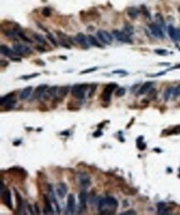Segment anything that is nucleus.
I'll use <instances>...</instances> for the list:
<instances>
[{
	"label": "nucleus",
	"instance_id": "nucleus-1",
	"mask_svg": "<svg viewBox=\"0 0 180 215\" xmlns=\"http://www.w3.org/2000/svg\"><path fill=\"white\" fill-rule=\"evenodd\" d=\"M118 208V201L112 196H107L106 198L100 200L98 204V210L100 214H113Z\"/></svg>",
	"mask_w": 180,
	"mask_h": 215
},
{
	"label": "nucleus",
	"instance_id": "nucleus-2",
	"mask_svg": "<svg viewBox=\"0 0 180 215\" xmlns=\"http://www.w3.org/2000/svg\"><path fill=\"white\" fill-rule=\"evenodd\" d=\"M88 88V85H75L71 88V93L74 98L77 99H83L85 98V92Z\"/></svg>",
	"mask_w": 180,
	"mask_h": 215
},
{
	"label": "nucleus",
	"instance_id": "nucleus-3",
	"mask_svg": "<svg viewBox=\"0 0 180 215\" xmlns=\"http://www.w3.org/2000/svg\"><path fill=\"white\" fill-rule=\"evenodd\" d=\"M118 87V85L115 84V83H111V84H108L105 88L102 91V94L100 95L101 99L103 100L104 102H110L111 98V94L113 91L115 90V88Z\"/></svg>",
	"mask_w": 180,
	"mask_h": 215
},
{
	"label": "nucleus",
	"instance_id": "nucleus-4",
	"mask_svg": "<svg viewBox=\"0 0 180 215\" xmlns=\"http://www.w3.org/2000/svg\"><path fill=\"white\" fill-rule=\"evenodd\" d=\"M13 50L16 53L21 56H28L32 53V50L30 47L26 45H23L20 43H14L13 44Z\"/></svg>",
	"mask_w": 180,
	"mask_h": 215
},
{
	"label": "nucleus",
	"instance_id": "nucleus-5",
	"mask_svg": "<svg viewBox=\"0 0 180 215\" xmlns=\"http://www.w3.org/2000/svg\"><path fill=\"white\" fill-rule=\"evenodd\" d=\"M77 179H78V181H79V183H80V186L83 187V188H88L89 186L91 185V177L89 176V175H87L86 173H78V174H77Z\"/></svg>",
	"mask_w": 180,
	"mask_h": 215
},
{
	"label": "nucleus",
	"instance_id": "nucleus-6",
	"mask_svg": "<svg viewBox=\"0 0 180 215\" xmlns=\"http://www.w3.org/2000/svg\"><path fill=\"white\" fill-rule=\"evenodd\" d=\"M97 37L102 42L107 44V45H110L113 41L112 36L108 31H104V30H99L97 31Z\"/></svg>",
	"mask_w": 180,
	"mask_h": 215
},
{
	"label": "nucleus",
	"instance_id": "nucleus-7",
	"mask_svg": "<svg viewBox=\"0 0 180 215\" xmlns=\"http://www.w3.org/2000/svg\"><path fill=\"white\" fill-rule=\"evenodd\" d=\"M112 33H113V36H114L119 42H121L124 43H132V41L130 40V37L127 34H125L124 31L114 30V31H112Z\"/></svg>",
	"mask_w": 180,
	"mask_h": 215
},
{
	"label": "nucleus",
	"instance_id": "nucleus-8",
	"mask_svg": "<svg viewBox=\"0 0 180 215\" xmlns=\"http://www.w3.org/2000/svg\"><path fill=\"white\" fill-rule=\"evenodd\" d=\"M150 29L152 34L156 37L158 38H164L165 37V34L162 31V28L160 26H159L157 23H152L150 24Z\"/></svg>",
	"mask_w": 180,
	"mask_h": 215
},
{
	"label": "nucleus",
	"instance_id": "nucleus-9",
	"mask_svg": "<svg viewBox=\"0 0 180 215\" xmlns=\"http://www.w3.org/2000/svg\"><path fill=\"white\" fill-rule=\"evenodd\" d=\"M2 195V199L4 201V204L10 209H13V204H12V196H11V191L9 189H5L4 192L1 195Z\"/></svg>",
	"mask_w": 180,
	"mask_h": 215
},
{
	"label": "nucleus",
	"instance_id": "nucleus-10",
	"mask_svg": "<svg viewBox=\"0 0 180 215\" xmlns=\"http://www.w3.org/2000/svg\"><path fill=\"white\" fill-rule=\"evenodd\" d=\"M58 86H52L51 88H47L46 89V91L43 94V95H42V99L45 100H49L52 98L55 97L56 94H58Z\"/></svg>",
	"mask_w": 180,
	"mask_h": 215
},
{
	"label": "nucleus",
	"instance_id": "nucleus-11",
	"mask_svg": "<svg viewBox=\"0 0 180 215\" xmlns=\"http://www.w3.org/2000/svg\"><path fill=\"white\" fill-rule=\"evenodd\" d=\"M43 200L45 203V208L43 209V213L45 214H53V208L52 207V201L47 195H43Z\"/></svg>",
	"mask_w": 180,
	"mask_h": 215
},
{
	"label": "nucleus",
	"instance_id": "nucleus-12",
	"mask_svg": "<svg viewBox=\"0 0 180 215\" xmlns=\"http://www.w3.org/2000/svg\"><path fill=\"white\" fill-rule=\"evenodd\" d=\"M75 40L77 43H79L80 46L85 48H88V37H86L83 33H78L75 37Z\"/></svg>",
	"mask_w": 180,
	"mask_h": 215
},
{
	"label": "nucleus",
	"instance_id": "nucleus-13",
	"mask_svg": "<svg viewBox=\"0 0 180 215\" xmlns=\"http://www.w3.org/2000/svg\"><path fill=\"white\" fill-rule=\"evenodd\" d=\"M67 208L71 213H74L75 210H76V208H77V205H76V197L73 194H70L68 195V197H67Z\"/></svg>",
	"mask_w": 180,
	"mask_h": 215
},
{
	"label": "nucleus",
	"instance_id": "nucleus-14",
	"mask_svg": "<svg viewBox=\"0 0 180 215\" xmlns=\"http://www.w3.org/2000/svg\"><path fill=\"white\" fill-rule=\"evenodd\" d=\"M67 186L66 185V184L64 183H59V184L57 185V194L61 198V199H63L66 194H67Z\"/></svg>",
	"mask_w": 180,
	"mask_h": 215
},
{
	"label": "nucleus",
	"instance_id": "nucleus-15",
	"mask_svg": "<svg viewBox=\"0 0 180 215\" xmlns=\"http://www.w3.org/2000/svg\"><path fill=\"white\" fill-rule=\"evenodd\" d=\"M0 50H1L2 55H4L5 56H8V57L11 58V59L17 56V53L14 52V51H13L11 49H9L8 46H5V45H1V46H0Z\"/></svg>",
	"mask_w": 180,
	"mask_h": 215
},
{
	"label": "nucleus",
	"instance_id": "nucleus-16",
	"mask_svg": "<svg viewBox=\"0 0 180 215\" xmlns=\"http://www.w3.org/2000/svg\"><path fill=\"white\" fill-rule=\"evenodd\" d=\"M48 88L46 85H42L38 86V88H36L33 93V98L35 99H40L41 97H42L44 92L46 91V88Z\"/></svg>",
	"mask_w": 180,
	"mask_h": 215
},
{
	"label": "nucleus",
	"instance_id": "nucleus-17",
	"mask_svg": "<svg viewBox=\"0 0 180 215\" xmlns=\"http://www.w3.org/2000/svg\"><path fill=\"white\" fill-rule=\"evenodd\" d=\"M48 197L50 198L51 201H52V203H53L55 204V206H56V208H57V211L58 213H60L61 211V208H60V206H59V204H58V202L57 201V199H56V196L54 195L53 193V190H52V186H48Z\"/></svg>",
	"mask_w": 180,
	"mask_h": 215
},
{
	"label": "nucleus",
	"instance_id": "nucleus-18",
	"mask_svg": "<svg viewBox=\"0 0 180 215\" xmlns=\"http://www.w3.org/2000/svg\"><path fill=\"white\" fill-rule=\"evenodd\" d=\"M153 82L152 81H146L145 83H144L143 85H141L140 88L139 89V95H142V94H145L146 93L148 92L150 90V88H152V85H153Z\"/></svg>",
	"mask_w": 180,
	"mask_h": 215
},
{
	"label": "nucleus",
	"instance_id": "nucleus-19",
	"mask_svg": "<svg viewBox=\"0 0 180 215\" xmlns=\"http://www.w3.org/2000/svg\"><path fill=\"white\" fill-rule=\"evenodd\" d=\"M157 208L158 214H169L170 209L167 207L166 204L164 203V202H159V203L157 204Z\"/></svg>",
	"mask_w": 180,
	"mask_h": 215
},
{
	"label": "nucleus",
	"instance_id": "nucleus-20",
	"mask_svg": "<svg viewBox=\"0 0 180 215\" xmlns=\"http://www.w3.org/2000/svg\"><path fill=\"white\" fill-rule=\"evenodd\" d=\"M127 14L131 19H136L139 14V11L135 7H130L127 9Z\"/></svg>",
	"mask_w": 180,
	"mask_h": 215
},
{
	"label": "nucleus",
	"instance_id": "nucleus-21",
	"mask_svg": "<svg viewBox=\"0 0 180 215\" xmlns=\"http://www.w3.org/2000/svg\"><path fill=\"white\" fill-rule=\"evenodd\" d=\"M70 91V87L68 85H66V86H61V87H59L58 88V95L60 99H62V98H65L67 94L69 93Z\"/></svg>",
	"mask_w": 180,
	"mask_h": 215
},
{
	"label": "nucleus",
	"instance_id": "nucleus-22",
	"mask_svg": "<svg viewBox=\"0 0 180 215\" xmlns=\"http://www.w3.org/2000/svg\"><path fill=\"white\" fill-rule=\"evenodd\" d=\"M78 199H79V202H80V204L81 207L86 208V201H87V199H88V196H87V193L82 190L80 191L79 195H78Z\"/></svg>",
	"mask_w": 180,
	"mask_h": 215
},
{
	"label": "nucleus",
	"instance_id": "nucleus-23",
	"mask_svg": "<svg viewBox=\"0 0 180 215\" xmlns=\"http://www.w3.org/2000/svg\"><path fill=\"white\" fill-rule=\"evenodd\" d=\"M32 90V86H27L26 88H23V91L21 93V94H20V99H27L28 96L31 94Z\"/></svg>",
	"mask_w": 180,
	"mask_h": 215
},
{
	"label": "nucleus",
	"instance_id": "nucleus-24",
	"mask_svg": "<svg viewBox=\"0 0 180 215\" xmlns=\"http://www.w3.org/2000/svg\"><path fill=\"white\" fill-rule=\"evenodd\" d=\"M168 32H169L170 38L172 39L173 42L177 41V29L173 27V25H169L168 27Z\"/></svg>",
	"mask_w": 180,
	"mask_h": 215
},
{
	"label": "nucleus",
	"instance_id": "nucleus-25",
	"mask_svg": "<svg viewBox=\"0 0 180 215\" xmlns=\"http://www.w3.org/2000/svg\"><path fill=\"white\" fill-rule=\"evenodd\" d=\"M88 41L89 43H90L91 46H96V47H99V48H102V47H103L102 45L98 42V40H97L94 36H92V35H89L88 36Z\"/></svg>",
	"mask_w": 180,
	"mask_h": 215
},
{
	"label": "nucleus",
	"instance_id": "nucleus-26",
	"mask_svg": "<svg viewBox=\"0 0 180 215\" xmlns=\"http://www.w3.org/2000/svg\"><path fill=\"white\" fill-rule=\"evenodd\" d=\"M14 192H15V196H16V201H17V206H18V210H21L23 207V200L22 199V197L20 195V194L17 190H16L15 189H14Z\"/></svg>",
	"mask_w": 180,
	"mask_h": 215
},
{
	"label": "nucleus",
	"instance_id": "nucleus-27",
	"mask_svg": "<svg viewBox=\"0 0 180 215\" xmlns=\"http://www.w3.org/2000/svg\"><path fill=\"white\" fill-rule=\"evenodd\" d=\"M14 97V93H10V94H6L5 96L2 97L1 98V99H0V104L3 106L4 104H6L8 103V101L10 99H12Z\"/></svg>",
	"mask_w": 180,
	"mask_h": 215
},
{
	"label": "nucleus",
	"instance_id": "nucleus-28",
	"mask_svg": "<svg viewBox=\"0 0 180 215\" xmlns=\"http://www.w3.org/2000/svg\"><path fill=\"white\" fill-rule=\"evenodd\" d=\"M33 37H34V40H36V42H38L42 44V45L47 46V42H46V39L44 38L42 35L38 34V33H34V34H33Z\"/></svg>",
	"mask_w": 180,
	"mask_h": 215
},
{
	"label": "nucleus",
	"instance_id": "nucleus-29",
	"mask_svg": "<svg viewBox=\"0 0 180 215\" xmlns=\"http://www.w3.org/2000/svg\"><path fill=\"white\" fill-rule=\"evenodd\" d=\"M16 104H17V99H15L14 98H13L12 99L9 100L8 103L6 104V106H5L6 110L10 111V110H12V109H13L14 107L16 106Z\"/></svg>",
	"mask_w": 180,
	"mask_h": 215
},
{
	"label": "nucleus",
	"instance_id": "nucleus-30",
	"mask_svg": "<svg viewBox=\"0 0 180 215\" xmlns=\"http://www.w3.org/2000/svg\"><path fill=\"white\" fill-rule=\"evenodd\" d=\"M124 32L128 35V36L133 35V33H134V27H133V26H131L130 24H129V23H126L124 26Z\"/></svg>",
	"mask_w": 180,
	"mask_h": 215
},
{
	"label": "nucleus",
	"instance_id": "nucleus-31",
	"mask_svg": "<svg viewBox=\"0 0 180 215\" xmlns=\"http://www.w3.org/2000/svg\"><path fill=\"white\" fill-rule=\"evenodd\" d=\"M173 89H174V88H173V87H169V88H167L165 89V93H164V99H165V101H168V100H169L170 96L173 94Z\"/></svg>",
	"mask_w": 180,
	"mask_h": 215
},
{
	"label": "nucleus",
	"instance_id": "nucleus-32",
	"mask_svg": "<svg viewBox=\"0 0 180 215\" xmlns=\"http://www.w3.org/2000/svg\"><path fill=\"white\" fill-rule=\"evenodd\" d=\"M155 18L157 20V24L161 27H165V23L164 21V18L162 17L160 13H156L155 15Z\"/></svg>",
	"mask_w": 180,
	"mask_h": 215
},
{
	"label": "nucleus",
	"instance_id": "nucleus-33",
	"mask_svg": "<svg viewBox=\"0 0 180 215\" xmlns=\"http://www.w3.org/2000/svg\"><path fill=\"white\" fill-rule=\"evenodd\" d=\"M4 34L6 35L8 38H11V39H14L16 37L18 36V35H17V30H11V29L5 31V33H4Z\"/></svg>",
	"mask_w": 180,
	"mask_h": 215
},
{
	"label": "nucleus",
	"instance_id": "nucleus-34",
	"mask_svg": "<svg viewBox=\"0 0 180 215\" xmlns=\"http://www.w3.org/2000/svg\"><path fill=\"white\" fill-rule=\"evenodd\" d=\"M17 35H18V37H19L20 38L23 39V41H25V42H27L29 43L32 42V41H31L30 39L28 38L27 36L24 34L23 31H20V30H17Z\"/></svg>",
	"mask_w": 180,
	"mask_h": 215
},
{
	"label": "nucleus",
	"instance_id": "nucleus-35",
	"mask_svg": "<svg viewBox=\"0 0 180 215\" xmlns=\"http://www.w3.org/2000/svg\"><path fill=\"white\" fill-rule=\"evenodd\" d=\"M46 38L50 41L51 43H52L54 46H56V47L58 46V42H57V40H56V39L54 38L52 35L50 34V33H46Z\"/></svg>",
	"mask_w": 180,
	"mask_h": 215
},
{
	"label": "nucleus",
	"instance_id": "nucleus-36",
	"mask_svg": "<svg viewBox=\"0 0 180 215\" xmlns=\"http://www.w3.org/2000/svg\"><path fill=\"white\" fill-rule=\"evenodd\" d=\"M40 75L39 73H33L31 74V75H23V76L20 77V79H23V80H30V79H32V78H36Z\"/></svg>",
	"mask_w": 180,
	"mask_h": 215
},
{
	"label": "nucleus",
	"instance_id": "nucleus-37",
	"mask_svg": "<svg viewBox=\"0 0 180 215\" xmlns=\"http://www.w3.org/2000/svg\"><path fill=\"white\" fill-rule=\"evenodd\" d=\"M125 94V88H119L115 91V96L116 97H122Z\"/></svg>",
	"mask_w": 180,
	"mask_h": 215
},
{
	"label": "nucleus",
	"instance_id": "nucleus-38",
	"mask_svg": "<svg viewBox=\"0 0 180 215\" xmlns=\"http://www.w3.org/2000/svg\"><path fill=\"white\" fill-rule=\"evenodd\" d=\"M142 137H139L138 140H137V141H138V148L140 151L145 150L146 148V144L142 142Z\"/></svg>",
	"mask_w": 180,
	"mask_h": 215
},
{
	"label": "nucleus",
	"instance_id": "nucleus-39",
	"mask_svg": "<svg viewBox=\"0 0 180 215\" xmlns=\"http://www.w3.org/2000/svg\"><path fill=\"white\" fill-rule=\"evenodd\" d=\"M42 15L44 16V17H46V18H48V17H50L51 16V13H52V11H51V9L49 8H43V10L42 12Z\"/></svg>",
	"mask_w": 180,
	"mask_h": 215
},
{
	"label": "nucleus",
	"instance_id": "nucleus-40",
	"mask_svg": "<svg viewBox=\"0 0 180 215\" xmlns=\"http://www.w3.org/2000/svg\"><path fill=\"white\" fill-rule=\"evenodd\" d=\"M154 52L159 56H167L169 53V51L165 49H156V50H154Z\"/></svg>",
	"mask_w": 180,
	"mask_h": 215
},
{
	"label": "nucleus",
	"instance_id": "nucleus-41",
	"mask_svg": "<svg viewBox=\"0 0 180 215\" xmlns=\"http://www.w3.org/2000/svg\"><path fill=\"white\" fill-rule=\"evenodd\" d=\"M97 67H92V68H89V69H84V70H82V71H80V75H83V74H89V73H92V72H94V71H96L97 70Z\"/></svg>",
	"mask_w": 180,
	"mask_h": 215
},
{
	"label": "nucleus",
	"instance_id": "nucleus-42",
	"mask_svg": "<svg viewBox=\"0 0 180 215\" xmlns=\"http://www.w3.org/2000/svg\"><path fill=\"white\" fill-rule=\"evenodd\" d=\"M173 97H178L180 95V85L177 86V88L173 89Z\"/></svg>",
	"mask_w": 180,
	"mask_h": 215
},
{
	"label": "nucleus",
	"instance_id": "nucleus-43",
	"mask_svg": "<svg viewBox=\"0 0 180 215\" xmlns=\"http://www.w3.org/2000/svg\"><path fill=\"white\" fill-rule=\"evenodd\" d=\"M180 133V125L173 127L172 131L170 132V134H179Z\"/></svg>",
	"mask_w": 180,
	"mask_h": 215
},
{
	"label": "nucleus",
	"instance_id": "nucleus-44",
	"mask_svg": "<svg viewBox=\"0 0 180 215\" xmlns=\"http://www.w3.org/2000/svg\"><path fill=\"white\" fill-rule=\"evenodd\" d=\"M96 85H93L91 86V91L89 93V97H92L94 95V94H95V91H96Z\"/></svg>",
	"mask_w": 180,
	"mask_h": 215
},
{
	"label": "nucleus",
	"instance_id": "nucleus-45",
	"mask_svg": "<svg viewBox=\"0 0 180 215\" xmlns=\"http://www.w3.org/2000/svg\"><path fill=\"white\" fill-rule=\"evenodd\" d=\"M121 215H135L136 214V212L133 210V209H130V210H128V211L124 212V213H121L120 214Z\"/></svg>",
	"mask_w": 180,
	"mask_h": 215
},
{
	"label": "nucleus",
	"instance_id": "nucleus-46",
	"mask_svg": "<svg viewBox=\"0 0 180 215\" xmlns=\"http://www.w3.org/2000/svg\"><path fill=\"white\" fill-rule=\"evenodd\" d=\"M141 10L142 12H144V15L146 16V17H148V18H150V14L149 11L147 10V8H146L145 6H141Z\"/></svg>",
	"mask_w": 180,
	"mask_h": 215
},
{
	"label": "nucleus",
	"instance_id": "nucleus-47",
	"mask_svg": "<svg viewBox=\"0 0 180 215\" xmlns=\"http://www.w3.org/2000/svg\"><path fill=\"white\" fill-rule=\"evenodd\" d=\"M102 135H103V133H102L101 130H97L95 132H93V137H100Z\"/></svg>",
	"mask_w": 180,
	"mask_h": 215
},
{
	"label": "nucleus",
	"instance_id": "nucleus-48",
	"mask_svg": "<svg viewBox=\"0 0 180 215\" xmlns=\"http://www.w3.org/2000/svg\"><path fill=\"white\" fill-rule=\"evenodd\" d=\"M113 74H127L126 71H125V70H123V69H118V70H114Z\"/></svg>",
	"mask_w": 180,
	"mask_h": 215
},
{
	"label": "nucleus",
	"instance_id": "nucleus-49",
	"mask_svg": "<svg viewBox=\"0 0 180 215\" xmlns=\"http://www.w3.org/2000/svg\"><path fill=\"white\" fill-rule=\"evenodd\" d=\"M166 72L165 71H162L159 74H156V75H149V76H151V77H157V76H161V75H165Z\"/></svg>",
	"mask_w": 180,
	"mask_h": 215
},
{
	"label": "nucleus",
	"instance_id": "nucleus-50",
	"mask_svg": "<svg viewBox=\"0 0 180 215\" xmlns=\"http://www.w3.org/2000/svg\"><path fill=\"white\" fill-rule=\"evenodd\" d=\"M7 65H8V61H4V60H1V66L4 67V66H7Z\"/></svg>",
	"mask_w": 180,
	"mask_h": 215
},
{
	"label": "nucleus",
	"instance_id": "nucleus-51",
	"mask_svg": "<svg viewBox=\"0 0 180 215\" xmlns=\"http://www.w3.org/2000/svg\"><path fill=\"white\" fill-rule=\"evenodd\" d=\"M36 49H37V50H40V51H45V50H46L45 49H44V48H42V47H40V46H37V47H36Z\"/></svg>",
	"mask_w": 180,
	"mask_h": 215
},
{
	"label": "nucleus",
	"instance_id": "nucleus-52",
	"mask_svg": "<svg viewBox=\"0 0 180 215\" xmlns=\"http://www.w3.org/2000/svg\"><path fill=\"white\" fill-rule=\"evenodd\" d=\"M69 134L70 133L68 131H65V132H61V135H66V136H68Z\"/></svg>",
	"mask_w": 180,
	"mask_h": 215
},
{
	"label": "nucleus",
	"instance_id": "nucleus-53",
	"mask_svg": "<svg viewBox=\"0 0 180 215\" xmlns=\"http://www.w3.org/2000/svg\"><path fill=\"white\" fill-rule=\"evenodd\" d=\"M20 143H21V141H19V142H13V145H14V146H17V145H19Z\"/></svg>",
	"mask_w": 180,
	"mask_h": 215
},
{
	"label": "nucleus",
	"instance_id": "nucleus-54",
	"mask_svg": "<svg viewBox=\"0 0 180 215\" xmlns=\"http://www.w3.org/2000/svg\"><path fill=\"white\" fill-rule=\"evenodd\" d=\"M159 65H169V63H159Z\"/></svg>",
	"mask_w": 180,
	"mask_h": 215
},
{
	"label": "nucleus",
	"instance_id": "nucleus-55",
	"mask_svg": "<svg viewBox=\"0 0 180 215\" xmlns=\"http://www.w3.org/2000/svg\"><path fill=\"white\" fill-rule=\"evenodd\" d=\"M179 41H180V39H179Z\"/></svg>",
	"mask_w": 180,
	"mask_h": 215
}]
</instances>
